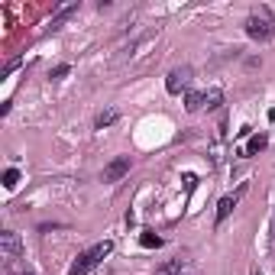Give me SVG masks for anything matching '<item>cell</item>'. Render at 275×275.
Instances as JSON below:
<instances>
[{"label":"cell","mask_w":275,"mask_h":275,"mask_svg":"<svg viewBox=\"0 0 275 275\" xmlns=\"http://www.w3.org/2000/svg\"><path fill=\"white\" fill-rule=\"evenodd\" d=\"M246 36L256 42H269L275 36V16L269 7H256V10L246 16Z\"/></svg>","instance_id":"6da1fadb"},{"label":"cell","mask_w":275,"mask_h":275,"mask_svg":"<svg viewBox=\"0 0 275 275\" xmlns=\"http://www.w3.org/2000/svg\"><path fill=\"white\" fill-rule=\"evenodd\" d=\"M110 250H113V243H110V239H104V243H94L91 250H84V253L78 256L75 262H72V269H68V275H84V272H91L94 265L101 262V259H104V256H107Z\"/></svg>","instance_id":"7a4b0ae2"},{"label":"cell","mask_w":275,"mask_h":275,"mask_svg":"<svg viewBox=\"0 0 275 275\" xmlns=\"http://www.w3.org/2000/svg\"><path fill=\"white\" fill-rule=\"evenodd\" d=\"M16 256H20V236L13 230H4L0 233V259L10 265V262H16Z\"/></svg>","instance_id":"3957f363"},{"label":"cell","mask_w":275,"mask_h":275,"mask_svg":"<svg viewBox=\"0 0 275 275\" xmlns=\"http://www.w3.org/2000/svg\"><path fill=\"white\" fill-rule=\"evenodd\" d=\"M191 68L185 65V68H175V72H168V78H165V87H168V94H181L185 87L191 84Z\"/></svg>","instance_id":"277c9868"},{"label":"cell","mask_w":275,"mask_h":275,"mask_svg":"<svg viewBox=\"0 0 275 275\" xmlns=\"http://www.w3.org/2000/svg\"><path fill=\"white\" fill-rule=\"evenodd\" d=\"M127 172H130V159L120 156V159H113L110 165H104V181H120Z\"/></svg>","instance_id":"5b68a950"},{"label":"cell","mask_w":275,"mask_h":275,"mask_svg":"<svg viewBox=\"0 0 275 275\" xmlns=\"http://www.w3.org/2000/svg\"><path fill=\"white\" fill-rule=\"evenodd\" d=\"M243 191H246V185H243L236 194H227V198H220V204H217V227L224 224L230 214H233V207H236V201H239V194H243Z\"/></svg>","instance_id":"8992f818"},{"label":"cell","mask_w":275,"mask_h":275,"mask_svg":"<svg viewBox=\"0 0 275 275\" xmlns=\"http://www.w3.org/2000/svg\"><path fill=\"white\" fill-rule=\"evenodd\" d=\"M156 275H191V269H188V262L172 259V262H165V265H162V269H159Z\"/></svg>","instance_id":"52a82bcc"},{"label":"cell","mask_w":275,"mask_h":275,"mask_svg":"<svg viewBox=\"0 0 275 275\" xmlns=\"http://www.w3.org/2000/svg\"><path fill=\"white\" fill-rule=\"evenodd\" d=\"M204 107V91H188V97H185V110H201Z\"/></svg>","instance_id":"ba28073f"},{"label":"cell","mask_w":275,"mask_h":275,"mask_svg":"<svg viewBox=\"0 0 275 275\" xmlns=\"http://www.w3.org/2000/svg\"><path fill=\"white\" fill-rule=\"evenodd\" d=\"M262 149H265V136L259 133V136H250V143H246L243 156H256V152H262Z\"/></svg>","instance_id":"9c48e42d"},{"label":"cell","mask_w":275,"mask_h":275,"mask_svg":"<svg viewBox=\"0 0 275 275\" xmlns=\"http://www.w3.org/2000/svg\"><path fill=\"white\" fill-rule=\"evenodd\" d=\"M220 101H224V91H204V107L207 110H214V107H220Z\"/></svg>","instance_id":"30bf717a"},{"label":"cell","mask_w":275,"mask_h":275,"mask_svg":"<svg viewBox=\"0 0 275 275\" xmlns=\"http://www.w3.org/2000/svg\"><path fill=\"white\" fill-rule=\"evenodd\" d=\"M117 120V110H104V113H97V130H104V127H110V123Z\"/></svg>","instance_id":"8fae6325"},{"label":"cell","mask_w":275,"mask_h":275,"mask_svg":"<svg viewBox=\"0 0 275 275\" xmlns=\"http://www.w3.org/2000/svg\"><path fill=\"white\" fill-rule=\"evenodd\" d=\"M139 243H143L146 250H159V246H162V236H156V233H143V236H139Z\"/></svg>","instance_id":"7c38bea8"},{"label":"cell","mask_w":275,"mask_h":275,"mask_svg":"<svg viewBox=\"0 0 275 275\" xmlns=\"http://www.w3.org/2000/svg\"><path fill=\"white\" fill-rule=\"evenodd\" d=\"M16 185H20V172H16V168H7L4 172V188H16Z\"/></svg>","instance_id":"4fadbf2b"},{"label":"cell","mask_w":275,"mask_h":275,"mask_svg":"<svg viewBox=\"0 0 275 275\" xmlns=\"http://www.w3.org/2000/svg\"><path fill=\"white\" fill-rule=\"evenodd\" d=\"M68 72H72V68H68V65H58L55 72H52V78H55V81H62V78H65Z\"/></svg>","instance_id":"5bb4252c"},{"label":"cell","mask_w":275,"mask_h":275,"mask_svg":"<svg viewBox=\"0 0 275 275\" xmlns=\"http://www.w3.org/2000/svg\"><path fill=\"white\" fill-rule=\"evenodd\" d=\"M26 275H33V272H26Z\"/></svg>","instance_id":"9a60e30c"}]
</instances>
